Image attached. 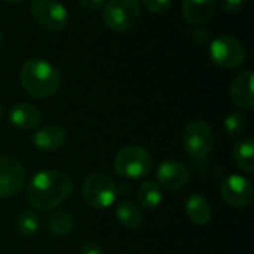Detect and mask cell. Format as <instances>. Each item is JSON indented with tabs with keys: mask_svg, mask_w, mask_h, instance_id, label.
<instances>
[{
	"mask_svg": "<svg viewBox=\"0 0 254 254\" xmlns=\"http://www.w3.org/2000/svg\"><path fill=\"white\" fill-rule=\"evenodd\" d=\"M25 183V168L19 159L0 155V199L18 195Z\"/></svg>",
	"mask_w": 254,
	"mask_h": 254,
	"instance_id": "9c48e42d",
	"label": "cell"
},
{
	"mask_svg": "<svg viewBox=\"0 0 254 254\" xmlns=\"http://www.w3.org/2000/svg\"><path fill=\"white\" fill-rule=\"evenodd\" d=\"M156 180L161 188L168 190H179L185 188L190 180L189 168L176 159H165L156 168Z\"/></svg>",
	"mask_w": 254,
	"mask_h": 254,
	"instance_id": "8fae6325",
	"label": "cell"
},
{
	"mask_svg": "<svg viewBox=\"0 0 254 254\" xmlns=\"http://www.w3.org/2000/svg\"><path fill=\"white\" fill-rule=\"evenodd\" d=\"M4 1H7V3H13V4H18V3L25 1V0H4Z\"/></svg>",
	"mask_w": 254,
	"mask_h": 254,
	"instance_id": "f546056e",
	"label": "cell"
},
{
	"mask_svg": "<svg viewBox=\"0 0 254 254\" xmlns=\"http://www.w3.org/2000/svg\"><path fill=\"white\" fill-rule=\"evenodd\" d=\"M3 43H4V34H3V31L0 30V49H1Z\"/></svg>",
	"mask_w": 254,
	"mask_h": 254,
	"instance_id": "f1b7e54d",
	"label": "cell"
},
{
	"mask_svg": "<svg viewBox=\"0 0 254 254\" xmlns=\"http://www.w3.org/2000/svg\"><path fill=\"white\" fill-rule=\"evenodd\" d=\"M73 193L71 179L60 170H43L33 176L27 189V201L37 210H54Z\"/></svg>",
	"mask_w": 254,
	"mask_h": 254,
	"instance_id": "6da1fadb",
	"label": "cell"
},
{
	"mask_svg": "<svg viewBox=\"0 0 254 254\" xmlns=\"http://www.w3.org/2000/svg\"><path fill=\"white\" fill-rule=\"evenodd\" d=\"M217 7V0H183L182 15L188 24L201 25L208 22Z\"/></svg>",
	"mask_w": 254,
	"mask_h": 254,
	"instance_id": "5bb4252c",
	"label": "cell"
},
{
	"mask_svg": "<svg viewBox=\"0 0 254 254\" xmlns=\"http://www.w3.org/2000/svg\"><path fill=\"white\" fill-rule=\"evenodd\" d=\"M30 10L36 24L48 31H61L68 22L67 7L58 0H34Z\"/></svg>",
	"mask_w": 254,
	"mask_h": 254,
	"instance_id": "ba28073f",
	"label": "cell"
},
{
	"mask_svg": "<svg viewBox=\"0 0 254 254\" xmlns=\"http://www.w3.org/2000/svg\"><path fill=\"white\" fill-rule=\"evenodd\" d=\"M80 192L83 201L97 210L109 208L118 196V188L113 179L100 171H94L83 179Z\"/></svg>",
	"mask_w": 254,
	"mask_h": 254,
	"instance_id": "277c9868",
	"label": "cell"
},
{
	"mask_svg": "<svg viewBox=\"0 0 254 254\" xmlns=\"http://www.w3.org/2000/svg\"><path fill=\"white\" fill-rule=\"evenodd\" d=\"M115 171L125 179H144L153 170L152 155L140 144L124 146L115 156Z\"/></svg>",
	"mask_w": 254,
	"mask_h": 254,
	"instance_id": "3957f363",
	"label": "cell"
},
{
	"mask_svg": "<svg viewBox=\"0 0 254 254\" xmlns=\"http://www.w3.org/2000/svg\"><path fill=\"white\" fill-rule=\"evenodd\" d=\"M229 94L237 107L243 110H252L254 107L253 71L244 70L238 76H235L231 83Z\"/></svg>",
	"mask_w": 254,
	"mask_h": 254,
	"instance_id": "7c38bea8",
	"label": "cell"
},
{
	"mask_svg": "<svg viewBox=\"0 0 254 254\" xmlns=\"http://www.w3.org/2000/svg\"><path fill=\"white\" fill-rule=\"evenodd\" d=\"M74 228L73 217L67 211H54L46 219V231L55 238H64L71 234Z\"/></svg>",
	"mask_w": 254,
	"mask_h": 254,
	"instance_id": "d6986e66",
	"label": "cell"
},
{
	"mask_svg": "<svg viewBox=\"0 0 254 254\" xmlns=\"http://www.w3.org/2000/svg\"><path fill=\"white\" fill-rule=\"evenodd\" d=\"M143 4L152 13H164L171 6V0H143Z\"/></svg>",
	"mask_w": 254,
	"mask_h": 254,
	"instance_id": "603a6c76",
	"label": "cell"
},
{
	"mask_svg": "<svg viewBox=\"0 0 254 254\" xmlns=\"http://www.w3.org/2000/svg\"><path fill=\"white\" fill-rule=\"evenodd\" d=\"M211 61L222 68H235L246 61V48L234 36H219L210 45Z\"/></svg>",
	"mask_w": 254,
	"mask_h": 254,
	"instance_id": "52a82bcc",
	"label": "cell"
},
{
	"mask_svg": "<svg viewBox=\"0 0 254 254\" xmlns=\"http://www.w3.org/2000/svg\"><path fill=\"white\" fill-rule=\"evenodd\" d=\"M15 228L22 237H33L40 229V217L33 210H24L16 216Z\"/></svg>",
	"mask_w": 254,
	"mask_h": 254,
	"instance_id": "44dd1931",
	"label": "cell"
},
{
	"mask_svg": "<svg viewBox=\"0 0 254 254\" xmlns=\"http://www.w3.org/2000/svg\"><path fill=\"white\" fill-rule=\"evenodd\" d=\"M220 195L232 208H247L253 202V185L240 174H231L220 183Z\"/></svg>",
	"mask_w": 254,
	"mask_h": 254,
	"instance_id": "30bf717a",
	"label": "cell"
},
{
	"mask_svg": "<svg viewBox=\"0 0 254 254\" xmlns=\"http://www.w3.org/2000/svg\"><path fill=\"white\" fill-rule=\"evenodd\" d=\"M79 3L88 12H97L104 7L106 0H79Z\"/></svg>",
	"mask_w": 254,
	"mask_h": 254,
	"instance_id": "4316f807",
	"label": "cell"
},
{
	"mask_svg": "<svg viewBox=\"0 0 254 254\" xmlns=\"http://www.w3.org/2000/svg\"><path fill=\"white\" fill-rule=\"evenodd\" d=\"M79 254H104V249L97 241H85L80 247Z\"/></svg>",
	"mask_w": 254,
	"mask_h": 254,
	"instance_id": "d4e9b609",
	"label": "cell"
},
{
	"mask_svg": "<svg viewBox=\"0 0 254 254\" xmlns=\"http://www.w3.org/2000/svg\"><path fill=\"white\" fill-rule=\"evenodd\" d=\"M247 128V119L241 112H231L225 119V131L231 138L240 137Z\"/></svg>",
	"mask_w": 254,
	"mask_h": 254,
	"instance_id": "7402d4cb",
	"label": "cell"
},
{
	"mask_svg": "<svg viewBox=\"0 0 254 254\" xmlns=\"http://www.w3.org/2000/svg\"><path fill=\"white\" fill-rule=\"evenodd\" d=\"M137 199L140 207L146 210H155L162 202V190L161 186L155 182H144L137 189Z\"/></svg>",
	"mask_w": 254,
	"mask_h": 254,
	"instance_id": "ffe728a7",
	"label": "cell"
},
{
	"mask_svg": "<svg viewBox=\"0 0 254 254\" xmlns=\"http://www.w3.org/2000/svg\"><path fill=\"white\" fill-rule=\"evenodd\" d=\"M182 141L186 153L193 159L205 158L214 147V131L208 122L193 119L183 128Z\"/></svg>",
	"mask_w": 254,
	"mask_h": 254,
	"instance_id": "5b68a950",
	"label": "cell"
},
{
	"mask_svg": "<svg viewBox=\"0 0 254 254\" xmlns=\"http://www.w3.org/2000/svg\"><path fill=\"white\" fill-rule=\"evenodd\" d=\"M4 113H6V107H4V104L0 103V121L4 118Z\"/></svg>",
	"mask_w": 254,
	"mask_h": 254,
	"instance_id": "83f0119b",
	"label": "cell"
},
{
	"mask_svg": "<svg viewBox=\"0 0 254 254\" xmlns=\"http://www.w3.org/2000/svg\"><path fill=\"white\" fill-rule=\"evenodd\" d=\"M140 12L138 0H110L103 9V21L112 31L125 33L138 22Z\"/></svg>",
	"mask_w": 254,
	"mask_h": 254,
	"instance_id": "8992f818",
	"label": "cell"
},
{
	"mask_svg": "<svg viewBox=\"0 0 254 254\" xmlns=\"http://www.w3.org/2000/svg\"><path fill=\"white\" fill-rule=\"evenodd\" d=\"M234 159L238 168L247 174L254 173V141L252 137H244L238 140L232 149Z\"/></svg>",
	"mask_w": 254,
	"mask_h": 254,
	"instance_id": "e0dca14e",
	"label": "cell"
},
{
	"mask_svg": "<svg viewBox=\"0 0 254 254\" xmlns=\"http://www.w3.org/2000/svg\"><path fill=\"white\" fill-rule=\"evenodd\" d=\"M185 210L190 222H193L195 225L204 226L211 220V207L208 201L199 193H190L186 198Z\"/></svg>",
	"mask_w": 254,
	"mask_h": 254,
	"instance_id": "2e32d148",
	"label": "cell"
},
{
	"mask_svg": "<svg viewBox=\"0 0 254 254\" xmlns=\"http://www.w3.org/2000/svg\"><path fill=\"white\" fill-rule=\"evenodd\" d=\"M65 140H67V131L64 127L58 124H48L33 135L34 146L43 152H52L60 149L65 143Z\"/></svg>",
	"mask_w": 254,
	"mask_h": 254,
	"instance_id": "9a60e30c",
	"label": "cell"
},
{
	"mask_svg": "<svg viewBox=\"0 0 254 254\" xmlns=\"http://www.w3.org/2000/svg\"><path fill=\"white\" fill-rule=\"evenodd\" d=\"M19 79L28 95L34 98H46L58 91L61 85V71L52 63L33 57L22 64Z\"/></svg>",
	"mask_w": 254,
	"mask_h": 254,
	"instance_id": "7a4b0ae2",
	"label": "cell"
},
{
	"mask_svg": "<svg viewBox=\"0 0 254 254\" xmlns=\"http://www.w3.org/2000/svg\"><path fill=\"white\" fill-rule=\"evenodd\" d=\"M192 40L198 45V46H205L210 40V31L205 28H196L192 31Z\"/></svg>",
	"mask_w": 254,
	"mask_h": 254,
	"instance_id": "484cf974",
	"label": "cell"
},
{
	"mask_svg": "<svg viewBox=\"0 0 254 254\" xmlns=\"http://www.w3.org/2000/svg\"><path fill=\"white\" fill-rule=\"evenodd\" d=\"M116 219L127 229H137L143 223L141 207L132 201H122L116 207Z\"/></svg>",
	"mask_w": 254,
	"mask_h": 254,
	"instance_id": "ac0fdd59",
	"label": "cell"
},
{
	"mask_svg": "<svg viewBox=\"0 0 254 254\" xmlns=\"http://www.w3.org/2000/svg\"><path fill=\"white\" fill-rule=\"evenodd\" d=\"M42 121L40 110L30 103H16L9 110V122L21 131H30L39 127Z\"/></svg>",
	"mask_w": 254,
	"mask_h": 254,
	"instance_id": "4fadbf2b",
	"label": "cell"
},
{
	"mask_svg": "<svg viewBox=\"0 0 254 254\" xmlns=\"http://www.w3.org/2000/svg\"><path fill=\"white\" fill-rule=\"evenodd\" d=\"M247 0H220V6L228 13H237L244 9Z\"/></svg>",
	"mask_w": 254,
	"mask_h": 254,
	"instance_id": "cb8c5ba5",
	"label": "cell"
}]
</instances>
